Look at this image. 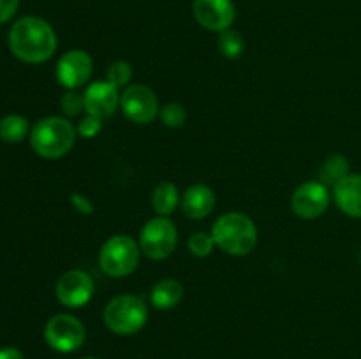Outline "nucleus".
<instances>
[{"mask_svg":"<svg viewBox=\"0 0 361 359\" xmlns=\"http://www.w3.org/2000/svg\"><path fill=\"white\" fill-rule=\"evenodd\" d=\"M83 99L87 115L97 116L101 120L113 116L120 108V90L106 80L88 84L83 92Z\"/></svg>","mask_w":361,"mask_h":359,"instance_id":"13","label":"nucleus"},{"mask_svg":"<svg viewBox=\"0 0 361 359\" xmlns=\"http://www.w3.org/2000/svg\"><path fill=\"white\" fill-rule=\"evenodd\" d=\"M334 199L342 213L361 218V175L351 172L334 187Z\"/></svg>","mask_w":361,"mask_h":359,"instance_id":"15","label":"nucleus"},{"mask_svg":"<svg viewBox=\"0 0 361 359\" xmlns=\"http://www.w3.org/2000/svg\"><path fill=\"white\" fill-rule=\"evenodd\" d=\"M159 118L169 129H180V127L185 125L187 122V111L182 104L178 102H169L164 104L159 111Z\"/></svg>","mask_w":361,"mask_h":359,"instance_id":"22","label":"nucleus"},{"mask_svg":"<svg viewBox=\"0 0 361 359\" xmlns=\"http://www.w3.org/2000/svg\"><path fill=\"white\" fill-rule=\"evenodd\" d=\"M152 305L157 310H171L182 301L183 285L176 278H162L152 289Z\"/></svg>","mask_w":361,"mask_h":359,"instance_id":"16","label":"nucleus"},{"mask_svg":"<svg viewBox=\"0 0 361 359\" xmlns=\"http://www.w3.org/2000/svg\"><path fill=\"white\" fill-rule=\"evenodd\" d=\"M215 246L229 256L242 257L257 245V227L252 218L240 211L221 215L212 227Z\"/></svg>","mask_w":361,"mask_h":359,"instance_id":"2","label":"nucleus"},{"mask_svg":"<svg viewBox=\"0 0 361 359\" xmlns=\"http://www.w3.org/2000/svg\"><path fill=\"white\" fill-rule=\"evenodd\" d=\"M28 134V120L20 115H7L0 120V139L6 143H20Z\"/></svg>","mask_w":361,"mask_h":359,"instance_id":"19","label":"nucleus"},{"mask_svg":"<svg viewBox=\"0 0 361 359\" xmlns=\"http://www.w3.org/2000/svg\"><path fill=\"white\" fill-rule=\"evenodd\" d=\"M148 320V306L140 296L122 294L113 298L104 308V324L109 331L122 336L136 334Z\"/></svg>","mask_w":361,"mask_h":359,"instance_id":"4","label":"nucleus"},{"mask_svg":"<svg viewBox=\"0 0 361 359\" xmlns=\"http://www.w3.org/2000/svg\"><path fill=\"white\" fill-rule=\"evenodd\" d=\"M187 246H189L190 253H192L194 257L204 259V257H208L212 252H214V246H215L214 236H212V232L197 231L190 236L189 241H187Z\"/></svg>","mask_w":361,"mask_h":359,"instance_id":"23","label":"nucleus"},{"mask_svg":"<svg viewBox=\"0 0 361 359\" xmlns=\"http://www.w3.org/2000/svg\"><path fill=\"white\" fill-rule=\"evenodd\" d=\"M71 203H73V206L76 208V211H80V213L83 215H92L95 211L94 203H92L85 194L74 192L73 196H71Z\"/></svg>","mask_w":361,"mask_h":359,"instance_id":"26","label":"nucleus"},{"mask_svg":"<svg viewBox=\"0 0 361 359\" xmlns=\"http://www.w3.org/2000/svg\"><path fill=\"white\" fill-rule=\"evenodd\" d=\"M217 46L222 56H226L229 60H235L238 56H242L243 49H245V41H243L240 32L228 28V30L221 32V35H219Z\"/></svg>","mask_w":361,"mask_h":359,"instance_id":"20","label":"nucleus"},{"mask_svg":"<svg viewBox=\"0 0 361 359\" xmlns=\"http://www.w3.org/2000/svg\"><path fill=\"white\" fill-rule=\"evenodd\" d=\"M192 14L197 23L210 32H224L235 23L233 0H194Z\"/></svg>","mask_w":361,"mask_h":359,"instance_id":"12","label":"nucleus"},{"mask_svg":"<svg viewBox=\"0 0 361 359\" xmlns=\"http://www.w3.org/2000/svg\"><path fill=\"white\" fill-rule=\"evenodd\" d=\"M0 359H25L23 352L14 347L0 348Z\"/></svg>","mask_w":361,"mask_h":359,"instance_id":"28","label":"nucleus"},{"mask_svg":"<svg viewBox=\"0 0 361 359\" xmlns=\"http://www.w3.org/2000/svg\"><path fill=\"white\" fill-rule=\"evenodd\" d=\"M94 60L85 49H71L56 63V80L67 90H78L90 81Z\"/></svg>","mask_w":361,"mask_h":359,"instance_id":"11","label":"nucleus"},{"mask_svg":"<svg viewBox=\"0 0 361 359\" xmlns=\"http://www.w3.org/2000/svg\"><path fill=\"white\" fill-rule=\"evenodd\" d=\"M120 109L134 123L147 125L155 120L161 108L154 90L147 84H129L120 94Z\"/></svg>","mask_w":361,"mask_h":359,"instance_id":"8","label":"nucleus"},{"mask_svg":"<svg viewBox=\"0 0 361 359\" xmlns=\"http://www.w3.org/2000/svg\"><path fill=\"white\" fill-rule=\"evenodd\" d=\"M20 0H0V23H6L16 14Z\"/></svg>","mask_w":361,"mask_h":359,"instance_id":"27","label":"nucleus"},{"mask_svg":"<svg viewBox=\"0 0 361 359\" xmlns=\"http://www.w3.org/2000/svg\"><path fill=\"white\" fill-rule=\"evenodd\" d=\"M101 130H102V120L92 115H87L85 118H81L76 127L78 136L85 137V139H92V137L97 136Z\"/></svg>","mask_w":361,"mask_h":359,"instance_id":"25","label":"nucleus"},{"mask_svg":"<svg viewBox=\"0 0 361 359\" xmlns=\"http://www.w3.org/2000/svg\"><path fill=\"white\" fill-rule=\"evenodd\" d=\"M215 203V192L204 183H194L189 189L183 192L180 206H182L183 215L190 220H201L207 218L208 215L214 211Z\"/></svg>","mask_w":361,"mask_h":359,"instance_id":"14","label":"nucleus"},{"mask_svg":"<svg viewBox=\"0 0 361 359\" xmlns=\"http://www.w3.org/2000/svg\"><path fill=\"white\" fill-rule=\"evenodd\" d=\"M76 127L62 116L39 120L30 132V144L42 158H60L71 151L76 141Z\"/></svg>","mask_w":361,"mask_h":359,"instance_id":"3","label":"nucleus"},{"mask_svg":"<svg viewBox=\"0 0 361 359\" xmlns=\"http://www.w3.org/2000/svg\"><path fill=\"white\" fill-rule=\"evenodd\" d=\"M94 278L83 270H69L56 280V299L67 308H81L88 305L94 296Z\"/></svg>","mask_w":361,"mask_h":359,"instance_id":"9","label":"nucleus"},{"mask_svg":"<svg viewBox=\"0 0 361 359\" xmlns=\"http://www.w3.org/2000/svg\"><path fill=\"white\" fill-rule=\"evenodd\" d=\"M330 206V190L323 182H305L293 192L291 210L303 220L319 218Z\"/></svg>","mask_w":361,"mask_h":359,"instance_id":"10","label":"nucleus"},{"mask_svg":"<svg viewBox=\"0 0 361 359\" xmlns=\"http://www.w3.org/2000/svg\"><path fill=\"white\" fill-rule=\"evenodd\" d=\"M351 175L349 172V160L348 157H344L342 153H334L330 157H326V160L323 162L319 171V180L324 185H337L341 180H344L345 176Z\"/></svg>","mask_w":361,"mask_h":359,"instance_id":"18","label":"nucleus"},{"mask_svg":"<svg viewBox=\"0 0 361 359\" xmlns=\"http://www.w3.org/2000/svg\"><path fill=\"white\" fill-rule=\"evenodd\" d=\"M87 331L81 324L80 319L69 313H59L53 315L46 322L44 327V340L53 351L69 354V352L78 351L85 344Z\"/></svg>","mask_w":361,"mask_h":359,"instance_id":"7","label":"nucleus"},{"mask_svg":"<svg viewBox=\"0 0 361 359\" xmlns=\"http://www.w3.org/2000/svg\"><path fill=\"white\" fill-rule=\"evenodd\" d=\"M178 245L176 225L168 217L150 218L140 234V248L148 259H168Z\"/></svg>","mask_w":361,"mask_h":359,"instance_id":"6","label":"nucleus"},{"mask_svg":"<svg viewBox=\"0 0 361 359\" xmlns=\"http://www.w3.org/2000/svg\"><path fill=\"white\" fill-rule=\"evenodd\" d=\"M81 359H99V358H81Z\"/></svg>","mask_w":361,"mask_h":359,"instance_id":"29","label":"nucleus"},{"mask_svg":"<svg viewBox=\"0 0 361 359\" xmlns=\"http://www.w3.org/2000/svg\"><path fill=\"white\" fill-rule=\"evenodd\" d=\"M140 243L130 236H111L99 252V266L108 277L122 278L134 273L140 264Z\"/></svg>","mask_w":361,"mask_h":359,"instance_id":"5","label":"nucleus"},{"mask_svg":"<svg viewBox=\"0 0 361 359\" xmlns=\"http://www.w3.org/2000/svg\"><path fill=\"white\" fill-rule=\"evenodd\" d=\"M130 80H133V65L127 60H116L106 70V81H109L118 90L129 87Z\"/></svg>","mask_w":361,"mask_h":359,"instance_id":"21","label":"nucleus"},{"mask_svg":"<svg viewBox=\"0 0 361 359\" xmlns=\"http://www.w3.org/2000/svg\"><path fill=\"white\" fill-rule=\"evenodd\" d=\"M56 44L55 30L42 18L25 16L11 27L9 48L21 62H46L55 55Z\"/></svg>","mask_w":361,"mask_h":359,"instance_id":"1","label":"nucleus"},{"mask_svg":"<svg viewBox=\"0 0 361 359\" xmlns=\"http://www.w3.org/2000/svg\"><path fill=\"white\" fill-rule=\"evenodd\" d=\"M180 201H182V197H180L178 189L171 182H161L152 194V206L159 217L171 215L180 206Z\"/></svg>","mask_w":361,"mask_h":359,"instance_id":"17","label":"nucleus"},{"mask_svg":"<svg viewBox=\"0 0 361 359\" xmlns=\"http://www.w3.org/2000/svg\"><path fill=\"white\" fill-rule=\"evenodd\" d=\"M60 108H62L66 116H78L81 111H85V99L83 94L76 90H67L60 99Z\"/></svg>","mask_w":361,"mask_h":359,"instance_id":"24","label":"nucleus"}]
</instances>
